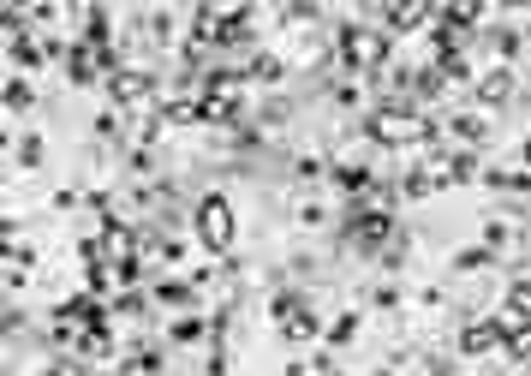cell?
<instances>
[{
    "label": "cell",
    "mask_w": 531,
    "mask_h": 376,
    "mask_svg": "<svg viewBox=\"0 0 531 376\" xmlns=\"http://www.w3.org/2000/svg\"><path fill=\"white\" fill-rule=\"evenodd\" d=\"M346 233H352V246H359V251H376L388 233H394V221H388V209H352Z\"/></svg>",
    "instance_id": "4"
},
{
    "label": "cell",
    "mask_w": 531,
    "mask_h": 376,
    "mask_svg": "<svg viewBox=\"0 0 531 376\" xmlns=\"http://www.w3.org/2000/svg\"><path fill=\"white\" fill-rule=\"evenodd\" d=\"M150 84H156L150 72H138V66H120V72L108 78V96H114L120 108H138V101H150Z\"/></svg>",
    "instance_id": "5"
},
{
    "label": "cell",
    "mask_w": 531,
    "mask_h": 376,
    "mask_svg": "<svg viewBox=\"0 0 531 376\" xmlns=\"http://www.w3.org/2000/svg\"><path fill=\"white\" fill-rule=\"evenodd\" d=\"M526 174H531V138H526Z\"/></svg>",
    "instance_id": "16"
},
{
    "label": "cell",
    "mask_w": 531,
    "mask_h": 376,
    "mask_svg": "<svg viewBox=\"0 0 531 376\" xmlns=\"http://www.w3.org/2000/svg\"><path fill=\"white\" fill-rule=\"evenodd\" d=\"M156 299H161V304H191V281H161Z\"/></svg>",
    "instance_id": "10"
},
{
    "label": "cell",
    "mask_w": 531,
    "mask_h": 376,
    "mask_svg": "<svg viewBox=\"0 0 531 376\" xmlns=\"http://www.w3.org/2000/svg\"><path fill=\"white\" fill-rule=\"evenodd\" d=\"M18 156H24L30 168H36V161H43V138H24V144H18Z\"/></svg>",
    "instance_id": "14"
},
{
    "label": "cell",
    "mask_w": 531,
    "mask_h": 376,
    "mask_svg": "<svg viewBox=\"0 0 531 376\" xmlns=\"http://www.w3.org/2000/svg\"><path fill=\"white\" fill-rule=\"evenodd\" d=\"M352 334H359V311H346V317H334V323H329V341H334V347H346Z\"/></svg>",
    "instance_id": "9"
},
{
    "label": "cell",
    "mask_w": 531,
    "mask_h": 376,
    "mask_svg": "<svg viewBox=\"0 0 531 376\" xmlns=\"http://www.w3.org/2000/svg\"><path fill=\"white\" fill-rule=\"evenodd\" d=\"M198 334H203V317H179L173 323V341H198Z\"/></svg>",
    "instance_id": "13"
},
{
    "label": "cell",
    "mask_w": 531,
    "mask_h": 376,
    "mask_svg": "<svg viewBox=\"0 0 531 376\" xmlns=\"http://www.w3.org/2000/svg\"><path fill=\"white\" fill-rule=\"evenodd\" d=\"M198 239L209 251H233V203L227 198H203L198 203Z\"/></svg>",
    "instance_id": "2"
},
{
    "label": "cell",
    "mask_w": 531,
    "mask_h": 376,
    "mask_svg": "<svg viewBox=\"0 0 531 376\" xmlns=\"http://www.w3.org/2000/svg\"><path fill=\"white\" fill-rule=\"evenodd\" d=\"M448 131H454V138H459L466 149H472V144H484V138H489L484 114H454V120H448Z\"/></svg>",
    "instance_id": "7"
},
{
    "label": "cell",
    "mask_w": 531,
    "mask_h": 376,
    "mask_svg": "<svg viewBox=\"0 0 531 376\" xmlns=\"http://www.w3.org/2000/svg\"><path fill=\"white\" fill-rule=\"evenodd\" d=\"M48 376H84V364H54Z\"/></svg>",
    "instance_id": "15"
},
{
    "label": "cell",
    "mask_w": 531,
    "mask_h": 376,
    "mask_svg": "<svg viewBox=\"0 0 531 376\" xmlns=\"http://www.w3.org/2000/svg\"><path fill=\"white\" fill-rule=\"evenodd\" d=\"M489 347H507L502 317H484V323H466V329H459V359H484Z\"/></svg>",
    "instance_id": "3"
},
{
    "label": "cell",
    "mask_w": 531,
    "mask_h": 376,
    "mask_svg": "<svg viewBox=\"0 0 531 376\" xmlns=\"http://www.w3.org/2000/svg\"><path fill=\"white\" fill-rule=\"evenodd\" d=\"M489 257H496V251H459L454 269H459V275H472V269H489Z\"/></svg>",
    "instance_id": "11"
},
{
    "label": "cell",
    "mask_w": 531,
    "mask_h": 376,
    "mask_svg": "<svg viewBox=\"0 0 531 376\" xmlns=\"http://www.w3.org/2000/svg\"><path fill=\"white\" fill-rule=\"evenodd\" d=\"M24 101H30V84H24V78H6V108H13V114H18Z\"/></svg>",
    "instance_id": "12"
},
{
    "label": "cell",
    "mask_w": 531,
    "mask_h": 376,
    "mask_svg": "<svg viewBox=\"0 0 531 376\" xmlns=\"http://www.w3.org/2000/svg\"><path fill=\"white\" fill-rule=\"evenodd\" d=\"M323 376H341V371H323Z\"/></svg>",
    "instance_id": "17"
},
{
    "label": "cell",
    "mask_w": 531,
    "mask_h": 376,
    "mask_svg": "<svg viewBox=\"0 0 531 376\" xmlns=\"http://www.w3.org/2000/svg\"><path fill=\"white\" fill-rule=\"evenodd\" d=\"M364 131H371L376 144H430L436 131L424 114H412V108H371L364 114Z\"/></svg>",
    "instance_id": "1"
},
{
    "label": "cell",
    "mask_w": 531,
    "mask_h": 376,
    "mask_svg": "<svg viewBox=\"0 0 531 376\" xmlns=\"http://www.w3.org/2000/svg\"><path fill=\"white\" fill-rule=\"evenodd\" d=\"M316 334H323V323H316L311 311H293L287 317V341H316Z\"/></svg>",
    "instance_id": "8"
},
{
    "label": "cell",
    "mask_w": 531,
    "mask_h": 376,
    "mask_svg": "<svg viewBox=\"0 0 531 376\" xmlns=\"http://www.w3.org/2000/svg\"><path fill=\"white\" fill-rule=\"evenodd\" d=\"M514 84H519V78L507 72V66H489V72L478 78V101H484V108H502V101L514 96Z\"/></svg>",
    "instance_id": "6"
}]
</instances>
